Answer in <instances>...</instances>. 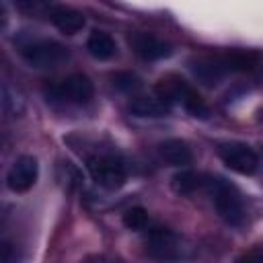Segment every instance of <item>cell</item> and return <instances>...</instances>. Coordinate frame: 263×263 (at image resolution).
I'll list each match as a JSON object with an SVG mask.
<instances>
[{
  "label": "cell",
  "mask_w": 263,
  "mask_h": 263,
  "mask_svg": "<svg viewBox=\"0 0 263 263\" xmlns=\"http://www.w3.org/2000/svg\"><path fill=\"white\" fill-rule=\"evenodd\" d=\"M86 49L97 60H111L117 53V45H115L113 37L105 31H99V29L90 31V35L86 39Z\"/></svg>",
  "instance_id": "13"
},
{
  "label": "cell",
  "mask_w": 263,
  "mask_h": 263,
  "mask_svg": "<svg viewBox=\"0 0 263 263\" xmlns=\"http://www.w3.org/2000/svg\"><path fill=\"white\" fill-rule=\"evenodd\" d=\"M236 263H263V253L261 251H251V253L242 255Z\"/></svg>",
  "instance_id": "19"
},
{
  "label": "cell",
  "mask_w": 263,
  "mask_h": 263,
  "mask_svg": "<svg viewBox=\"0 0 263 263\" xmlns=\"http://www.w3.org/2000/svg\"><path fill=\"white\" fill-rule=\"evenodd\" d=\"M2 109L8 117H21L25 113L23 95L16 88H12L8 82H4V86H2Z\"/></svg>",
  "instance_id": "16"
},
{
  "label": "cell",
  "mask_w": 263,
  "mask_h": 263,
  "mask_svg": "<svg viewBox=\"0 0 263 263\" xmlns=\"http://www.w3.org/2000/svg\"><path fill=\"white\" fill-rule=\"evenodd\" d=\"M121 220H123V226L129 230H144L148 224V212L142 205H136V208L125 210Z\"/></svg>",
  "instance_id": "17"
},
{
  "label": "cell",
  "mask_w": 263,
  "mask_h": 263,
  "mask_svg": "<svg viewBox=\"0 0 263 263\" xmlns=\"http://www.w3.org/2000/svg\"><path fill=\"white\" fill-rule=\"evenodd\" d=\"M158 156L173 166H187L193 160V152L189 148V144L185 140L179 138H171L158 144Z\"/></svg>",
  "instance_id": "12"
},
{
  "label": "cell",
  "mask_w": 263,
  "mask_h": 263,
  "mask_svg": "<svg viewBox=\"0 0 263 263\" xmlns=\"http://www.w3.org/2000/svg\"><path fill=\"white\" fill-rule=\"evenodd\" d=\"M144 245H146V253L160 261H177V259L185 257V251H187L183 238L168 228L150 230L146 234Z\"/></svg>",
  "instance_id": "6"
},
{
  "label": "cell",
  "mask_w": 263,
  "mask_h": 263,
  "mask_svg": "<svg viewBox=\"0 0 263 263\" xmlns=\"http://www.w3.org/2000/svg\"><path fill=\"white\" fill-rule=\"evenodd\" d=\"M156 97L162 103H179L185 107L187 113H191L197 119H205L210 115V109L205 105V101L199 97V92L189 86V82H185L181 76L177 74H168L164 78L158 80L156 84Z\"/></svg>",
  "instance_id": "1"
},
{
  "label": "cell",
  "mask_w": 263,
  "mask_h": 263,
  "mask_svg": "<svg viewBox=\"0 0 263 263\" xmlns=\"http://www.w3.org/2000/svg\"><path fill=\"white\" fill-rule=\"evenodd\" d=\"M21 55L33 68H58L60 64H64L70 58L68 47H64L62 43H58L53 39L29 41L21 47Z\"/></svg>",
  "instance_id": "4"
},
{
  "label": "cell",
  "mask_w": 263,
  "mask_h": 263,
  "mask_svg": "<svg viewBox=\"0 0 263 263\" xmlns=\"http://www.w3.org/2000/svg\"><path fill=\"white\" fill-rule=\"evenodd\" d=\"M86 168H88L92 181L99 187L107 189V191L119 189L125 183V177H127V171H125L123 160L117 158L115 154H97V156H90L86 160Z\"/></svg>",
  "instance_id": "3"
},
{
  "label": "cell",
  "mask_w": 263,
  "mask_h": 263,
  "mask_svg": "<svg viewBox=\"0 0 263 263\" xmlns=\"http://www.w3.org/2000/svg\"><path fill=\"white\" fill-rule=\"evenodd\" d=\"M205 185L212 193V199H214V205H216L220 218L230 226H240L247 218V210H245L240 191L230 181H226L222 177L208 179Z\"/></svg>",
  "instance_id": "2"
},
{
  "label": "cell",
  "mask_w": 263,
  "mask_h": 263,
  "mask_svg": "<svg viewBox=\"0 0 263 263\" xmlns=\"http://www.w3.org/2000/svg\"><path fill=\"white\" fill-rule=\"evenodd\" d=\"M45 95L49 99H58L64 103L86 105L95 95V84L84 74H72V76H66L64 80H60L58 84L47 86Z\"/></svg>",
  "instance_id": "5"
},
{
  "label": "cell",
  "mask_w": 263,
  "mask_h": 263,
  "mask_svg": "<svg viewBox=\"0 0 263 263\" xmlns=\"http://www.w3.org/2000/svg\"><path fill=\"white\" fill-rule=\"evenodd\" d=\"M205 177L201 173H195L191 168H181L175 177H173V189L181 195H189L193 191H197L199 187L205 185Z\"/></svg>",
  "instance_id": "15"
},
{
  "label": "cell",
  "mask_w": 263,
  "mask_h": 263,
  "mask_svg": "<svg viewBox=\"0 0 263 263\" xmlns=\"http://www.w3.org/2000/svg\"><path fill=\"white\" fill-rule=\"evenodd\" d=\"M129 113L136 117H164L168 113V105L162 103L158 97H136L129 101Z\"/></svg>",
  "instance_id": "14"
},
{
  "label": "cell",
  "mask_w": 263,
  "mask_h": 263,
  "mask_svg": "<svg viewBox=\"0 0 263 263\" xmlns=\"http://www.w3.org/2000/svg\"><path fill=\"white\" fill-rule=\"evenodd\" d=\"M191 72H193L195 78H197L199 82H203L205 86L218 84V82L228 74L222 53H216V55H201V58L193 60V62H191Z\"/></svg>",
  "instance_id": "10"
},
{
  "label": "cell",
  "mask_w": 263,
  "mask_h": 263,
  "mask_svg": "<svg viewBox=\"0 0 263 263\" xmlns=\"http://www.w3.org/2000/svg\"><path fill=\"white\" fill-rule=\"evenodd\" d=\"M220 160L238 175H253L259 168V156L242 142H224L218 146Z\"/></svg>",
  "instance_id": "7"
},
{
  "label": "cell",
  "mask_w": 263,
  "mask_h": 263,
  "mask_svg": "<svg viewBox=\"0 0 263 263\" xmlns=\"http://www.w3.org/2000/svg\"><path fill=\"white\" fill-rule=\"evenodd\" d=\"M129 47L134 49L136 55H140L142 60L154 62V60H162L168 58L173 53V45L152 33H144V31H136L127 37Z\"/></svg>",
  "instance_id": "9"
},
{
  "label": "cell",
  "mask_w": 263,
  "mask_h": 263,
  "mask_svg": "<svg viewBox=\"0 0 263 263\" xmlns=\"http://www.w3.org/2000/svg\"><path fill=\"white\" fill-rule=\"evenodd\" d=\"M111 80H113V86L119 88L121 92H134L142 86L140 76L134 74V72H117V74H113Z\"/></svg>",
  "instance_id": "18"
},
{
  "label": "cell",
  "mask_w": 263,
  "mask_h": 263,
  "mask_svg": "<svg viewBox=\"0 0 263 263\" xmlns=\"http://www.w3.org/2000/svg\"><path fill=\"white\" fill-rule=\"evenodd\" d=\"M49 18L55 25V29H60L66 35H74L84 27V16L80 10L72 8V6H64V4H55L49 8Z\"/></svg>",
  "instance_id": "11"
},
{
  "label": "cell",
  "mask_w": 263,
  "mask_h": 263,
  "mask_svg": "<svg viewBox=\"0 0 263 263\" xmlns=\"http://www.w3.org/2000/svg\"><path fill=\"white\" fill-rule=\"evenodd\" d=\"M37 177H39L37 158L31 154H21L6 173V185L14 193H25L37 183Z\"/></svg>",
  "instance_id": "8"
},
{
  "label": "cell",
  "mask_w": 263,
  "mask_h": 263,
  "mask_svg": "<svg viewBox=\"0 0 263 263\" xmlns=\"http://www.w3.org/2000/svg\"><path fill=\"white\" fill-rule=\"evenodd\" d=\"M82 263H109L105 257H99V255H92V257H86Z\"/></svg>",
  "instance_id": "20"
}]
</instances>
